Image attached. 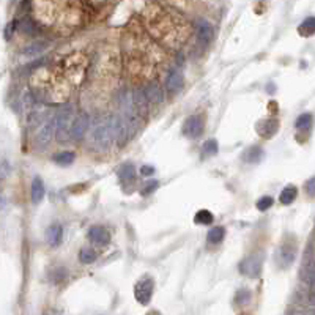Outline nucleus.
Listing matches in <instances>:
<instances>
[{
	"instance_id": "nucleus-18",
	"label": "nucleus",
	"mask_w": 315,
	"mask_h": 315,
	"mask_svg": "<svg viewBox=\"0 0 315 315\" xmlns=\"http://www.w3.org/2000/svg\"><path fill=\"white\" fill-rule=\"evenodd\" d=\"M213 219H214L213 214L208 210H200V211L195 213V216H194V222L195 224H202V225H210L213 222Z\"/></svg>"
},
{
	"instance_id": "nucleus-28",
	"label": "nucleus",
	"mask_w": 315,
	"mask_h": 315,
	"mask_svg": "<svg viewBox=\"0 0 315 315\" xmlns=\"http://www.w3.org/2000/svg\"><path fill=\"white\" fill-rule=\"evenodd\" d=\"M306 192L309 197H315V177L309 178L306 183Z\"/></svg>"
},
{
	"instance_id": "nucleus-20",
	"label": "nucleus",
	"mask_w": 315,
	"mask_h": 315,
	"mask_svg": "<svg viewBox=\"0 0 315 315\" xmlns=\"http://www.w3.org/2000/svg\"><path fill=\"white\" fill-rule=\"evenodd\" d=\"M52 159L56 161L57 164H60V166H70L71 162L74 161V153H73V151H62V153L54 155Z\"/></svg>"
},
{
	"instance_id": "nucleus-1",
	"label": "nucleus",
	"mask_w": 315,
	"mask_h": 315,
	"mask_svg": "<svg viewBox=\"0 0 315 315\" xmlns=\"http://www.w3.org/2000/svg\"><path fill=\"white\" fill-rule=\"evenodd\" d=\"M115 139H122V128L120 120L114 117L101 118L93 128L89 137V142L95 150H109Z\"/></svg>"
},
{
	"instance_id": "nucleus-13",
	"label": "nucleus",
	"mask_w": 315,
	"mask_h": 315,
	"mask_svg": "<svg viewBox=\"0 0 315 315\" xmlns=\"http://www.w3.org/2000/svg\"><path fill=\"white\" fill-rule=\"evenodd\" d=\"M184 85V79H183V74L178 73V71H172L169 74V78L166 81V87L170 90V92H178L183 89Z\"/></svg>"
},
{
	"instance_id": "nucleus-27",
	"label": "nucleus",
	"mask_w": 315,
	"mask_h": 315,
	"mask_svg": "<svg viewBox=\"0 0 315 315\" xmlns=\"http://www.w3.org/2000/svg\"><path fill=\"white\" fill-rule=\"evenodd\" d=\"M158 186H159V183H158L156 180H151L150 183H147V184H145V188L142 189V194H144V195L151 194L153 191H156V188H158Z\"/></svg>"
},
{
	"instance_id": "nucleus-17",
	"label": "nucleus",
	"mask_w": 315,
	"mask_h": 315,
	"mask_svg": "<svg viewBox=\"0 0 315 315\" xmlns=\"http://www.w3.org/2000/svg\"><path fill=\"white\" fill-rule=\"evenodd\" d=\"M136 169L133 164H125L120 170H118V177H120V180L128 184V183H133L136 180Z\"/></svg>"
},
{
	"instance_id": "nucleus-22",
	"label": "nucleus",
	"mask_w": 315,
	"mask_h": 315,
	"mask_svg": "<svg viewBox=\"0 0 315 315\" xmlns=\"http://www.w3.org/2000/svg\"><path fill=\"white\" fill-rule=\"evenodd\" d=\"M218 140H214V139H210V140H206V142L203 144L202 147V153L203 156H213L218 153Z\"/></svg>"
},
{
	"instance_id": "nucleus-21",
	"label": "nucleus",
	"mask_w": 315,
	"mask_h": 315,
	"mask_svg": "<svg viewBox=\"0 0 315 315\" xmlns=\"http://www.w3.org/2000/svg\"><path fill=\"white\" fill-rule=\"evenodd\" d=\"M262 150H260L258 147H252V148H247L246 153L243 155V159L247 161V162H258L260 158H262Z\"/></svg>"
},
{
	"instance_id": "nucleus-14",
	"label": "nucleus",
	"mask_w": 315,
	"mask_h": 315,
	"mask_svg": "<svg viewBox=\"0 0 315 315\" xmlns=\"http://www.w3.org/2000/svg\"><path fill=\"white\" fill-rule=\"evenodd\" d=\"M87 128H89V117L79 115L78 118H76V123H74V128H73V139L84 137Z\"/></svg>"
},
{
	"instance_id": "nucleus-11",
	"label": "nucleus",
	"mask_w": 315,
	"mask_h": 315,
	"mask_svg": "<svg viewBox=\"0 0 315 315\" xmlns=\"http://www.w3.org/2000/svg\"><path fill=\"white\" fill-rule=\"evenodd\" d=\"M62 236H63V229H62V225H59V224L51 225L49 229L46 230V240L54 247H57L62 243Z\"/></svg>"
},
{
	"instance_id": "nucleus-19",
	"label": "nucleus",
	"mask_w": 315,
	"mask_h": 315,
	"mask_svg": "<svg viewBox=\"0 0 315 315\" xmlns=\"http://www.w3.org/2000/svg\"><path fill=\"white\" fill-rule=\"evenodd\" d=\"M224 236H225L224 227H213V229L208 232V243L218 244L224 240Z\"/></svg>"
},
{
	"instance_id": "nucleus-2",
	"label": "nucleus",
	"mask_w": 315,
	"mask_h": 315,
	"mask_svg": "<svg viewBox=\"0 0 315 315\" xmlns=\"http://www.w3.org/2000/svg\"><path fill=\"white\" fill-rule=\"evenodd\" d=\"M76 123V118L73 111H63L56 117V133L59 140L67 142L73 137V128Z\"/></svg>"
},
{
	"instance_id": "nucleus-30",
	"label": "nucleus",
	"mask_w": 315,
	"mask_h": 315,
	"mask_svg": "<svg viewBox=\"0 0 315 315\" xmlns=\"http://www.w3.org/2000/svg\"><path fill=\"white\" fill-rule=\"evenodd\" d=\"M153 172H155V169H153V167H150V166H142V169H140V173H142L144 177L151 175Z\"/></svg>"
},
{
	"instance_id": "nucleus-24",
	"label": "nucleus",
	"mask_w": 315,
	"mask_h": 315,
	"mask_svg": "<svg viewBox=\"0 0 315 315\" xmlns=\"http://www.w3.org/2000/svg\"><path fill=\"white\" fill-rule=\"evenodd\" d=\"M295 125H296L298 129H309L310 125H312V115L310 114H301Z\"/></svg>"
},
{
	"instance_id": "nucleus-26",
	"label": "nucleus",
	"mask_w": 315,
	"mask_h": 315,
	"mask_svg": "<svg viewBox=\"0 0 315 315\" xmlns=\"http://www.w3.org/2000/svg\"><path fill=\"white\" fill-rule=\"evenodd\" d=\"M249 299H251V291L246 290V288L238 290L236 296H235V301H236L238 304H246Z\"/></svg>"
},
{
	"instance_id": "nucleus-7",
	"label": "nucleus",
	"mask_w": 315,
	"mask_h": 315,
	"mask_svg": "<svg viewBox=\"0 0 315 315\" xmlns=\"http://www.w3.org/2000/svg\"><path fill=\"white\" fill-rule=\"evenodd\" d=\"M89 238H90V241H93L98 246H106L111 241V233L103 225H93L89 230Z\"/></svg>"
},
{
	"instance_id": "nucleus-4",
	"label": "nucleus",
	"mask_w": 315,
	"mask_h": 315,
	"mask_svg": "<svg viewBox=\"0 0 315 315\" xmlns=\"http://www.w3.org/2000/svg\"><path fill=\"white\" fill-rule=\"evenodd\" d=\"M153 290H155V280L153 277L145 276L140 279L137 284L134 285V296L140 304H148L151 296H153Z\"/></svg>"
},
{
	"instance_id": "nucleus-29",
	"label": "nucleus",
	"mask_w": 315,
	"mask_h": 315,
	"mask_svg": "<svg viewBox=\"0 0 315 315\" xmlns=\"http://www.w3.org/2000/svg\"><path fill=\"white\" fill-rule=\"evenodd\" d=\"M16 26H18V21H13V23H10V24L7 26V29H5V38H7V40H8V38H12V35H13V32H15Z\"/></svg>"
},
{
	"instance_id": "nucleus-31",
	"label": "nucleus",
	"mask_w": 315,
	"mask_h": 315,
	"mask_svg": "<svg viewBox=\"0 0 315 315\" xmlns=\"http://www.w3.org/2000/svg\"><path fill=\"white\" fill-rule=\"evenodd\" d=\"M147 315H161V313H159L158 310H151V312H148Z\"/></svg>"
},
{
	"instance_id": "nucleus-8",
	"label": "nucleus",
	"mask_w": 315,
	"mask_h": 315,
	"mask_svg": "<svg viewBox=\"0 0 315 315\" xmlns=\"http://www.w3.org/2000/svg\"><path fill=\"white\" fill-rule=\"evenodd\" d=\"M195 30H197V37L202 43H205V45H208V43L213 40V35H214V30L211 27V24L208 23V21L205 19H199L197 23H195Z\"/></svg>"
},
{
	"instance_id": "nucleus-3",
	"label": "nucleus",
	"mask_w": 315,
	"mask_h": 315,
	"mask_svg": "<svg viewBox=\"0 0 315 315\" xmlns=\"http://www.w3.org/2000/svg\"><path fill=\"white\" fill-rule=\"evenodd\" d=\"M296 241L293 240V238H285L284 241L280 243L279 249L276 251V262L279 263L280 268H287L290 266L293 262H295V257H296Z\"/></svg>"
},
{
	"instance_id": "nucleus-9",
	"label": "nucleus",
	"mask_w": 315,
	"mask_h": 315,
	"mask_svg": "<svg viewBox=\"0 0 315 315\" xmlns=\"http://www.w3.org/2000/svg\"><path fill=\"white\" fill-rule=\"evenodd\" d=\"M277 128H279L277 120H274V118H266V120L260 122L257 125V133L265 139H271L277 133Z\"/></svg>"
},
{
	"instance_id": "nucleus-25",
	"label": "nucleus",
	"mask_w": 315,
	"mask_h": 315,
	"mask_svg": "<svg viewBox=\"0 0 315 315\" xmlns=\"http://www.w3.org/2000/svg\"><path fill=\"white\" fill-rule=\"evenodd\" d=\"M273 203H274L273 197H269V195H265V197L257 200V210L258 211H266V210L271 208V206H273Z\"/></svg>"
},
{
	"instance_id": "nucleus-23",
	"label": "nucleus",
	"mask_w": 315,
	"mask_h": 315,
	"mask_svg": "<svg viewBox=\"0 0 315 315\" xmlns=\"http://www.w3.org/2000/svg\"><path fill=\"white\" fill-rule=\"evenodd\" d=\"M96 252L93 251V249H82L81 254H79V260L82 263H93L95 260H96Z\"/></svg>"
},
{
	"instance_id": "nucleus-12",
	"label": "nucleus",
	"mask_w": 315,
	"mask_h": 315,
	"mask_svg": "<svg viewBox=\"0 0 315 315\" xmlns=\"http://www.w3.org/2000/svg\"><path fill=\"white\" fill-rule=\"evenodd\" d=\"M45 184H43V180L40 177H35L34 181H32V202L38 203L45 199Z\"/></svg>"
},
{
	"instance_id": "nucleus-10",
	"label": "nucleus",
	"mask_w": 315,
	"mask_h": 315,
	"mask_svg": "<svg viewBox=\"0 0 315 315\" xmlns=\"http://www.w3.org/2000/svg\"><path fill=\"white\" fill-rule=\"evenodd\" d=\"M144 93L150 104H159L164 101V92L158 84H148L144 89Z\"/></svg>"
},
{
	"instance_id": "nucleus-16",
	"label": "nucleus",
	"mask_w": 315,
	"mask_h": 315,
	"mask_svg": "<svg viewBox=\"0 0 315 315\" xmlns=\"http://www.w3.org/2000/svg\"><path fill=\"white\" fill-rule=\"evenodd\" d=\"M298 34L304 38L307 37H312L315 34V16H310V18H306L301 23V26L298 27Z\"/></svg>"
},
{
	"instance_id": "nucleus-5",
	"label": "nucleus",
	"mask_w": 315,
	"mask_h": 315,
	"mask_svg": "<svg viewBox=\"0 0 315 315\" xmlns=\"http://www.w3.org/2000/svg\"><path fill=\"white\" fill-rule=\"evenodd\" d=\"M240 271H241V274H244L247 277L260 276V271H262V258L258 255H251V257L244 258L240 263Z\"/></svg>"
},
{
	"instance_id": "nucleus-6",
	"label": "nucleus",
	"mask_w": 315,
	"mask_h": 315,
	"mask_svg": "<svg viewBox=\"0 0 315 315\" xmlns=\"http://www.w3.org/2000/svg\"><path fill=\"white\" fill-rule=\"evenodd\" d=\"M203 131V122L199 115H191L186 118V122L183 125V133L186 134L188 137L194 139V137H199Z\"/></svg>"
},
{
	"instance_id": "nucleus-15",
	"label": "nucleus",
	"mask_w": 315,
	"mask_h": 315,
	"mask_svg": "<svg viewBox=\"0 0 315 315\" xmlns=\"http://www.w3.org/2000/svg\"><path fill=\"white\" fill-rule=\"evenodd\" d=\"M296 195H298V189L293 186V184H288V186H285L284 189H282V192L279 195V200H280L282 205H290V203L295 202Z\"/></svg>"
}]
</instances>
